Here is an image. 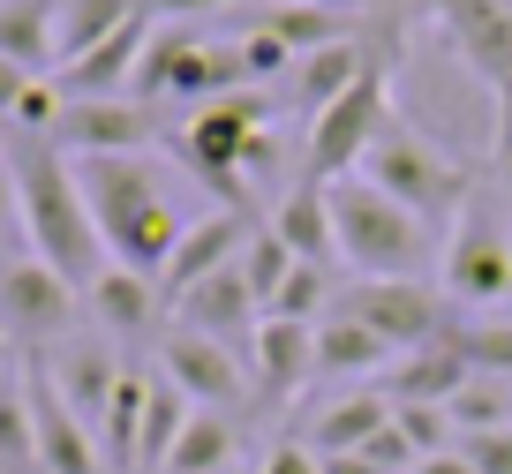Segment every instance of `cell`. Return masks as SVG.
<instances>
[{
  "label": "cell",
  "instance_id": "1",
  "mask_svg": "<svg viewBox=\"0 0 512 474\" xmlns=\"http://www.w3.org/2000/svg\"><path fill=\"white\" fill-rule=\"evenodd\" d=\"M8 166H16V189H23V249L46 271H61L76 294H91V279L113 256L98 241V219L83 204V181L68 166V151L53 136H16L8 143Z\"/></svg>",
  "mask_w": 512,
  "mask_h": 474
},
{
  "label": "cell",
  "instance_id": "2",
  "mask_svg": "<svg viewBox=\"0 0 512 474\" xmlns=\"http://www.w3.org/2000/svg\"><path fill=\"white\" fill-rule=\"evenodd\" d=\"M68 166H76V181H83V204H91V219H98L106 256L128 264V271H144V279H159L174 241L189 234L166 166L159 158H68Z\"/></svg>",
  "mask_w": 512,
  "mask_h": 474
},
{
  "label": "cell",
  "instance_id": "3",
  "mask_svg": "<svg viewBox=\"0 0 512 474\" xmlns=\"http://www.w3.org/2000/svg\"><path fill=\"white\" fill-rule=\"evenodd\" d=\"M354 174L369 181V189H384L400 211H415L422 226H445V219H460V204L475 196V166H467L452 143H437L422 121H407L400 106L384 113V128H377V143L362 151V166Z\"/></svg>",
  "mask_w": 512,
  "mask_h": 474
},
{
  "label": "cell",
  "instance_id": "4",
  "mask_svg": "<svg viewBox=\"0 0 512 474\" xmlns=\"http://www.w3.org/2000/svg\"><path fill=\"white\" fill-rule=\"evenodd\" d=\"M324 204H332V241L339 264L354 279H422L430 271V226L415 211H400L384 189H369L362 174L324 181Z\"/></svg>",
  "mask_w": 512,
  "mask_h": 474
},
{
  "label": "cell",
  "instance_id": "5",
  "mask_svg": "<svg viewBox=\"0 0 512 474\" xmlns=\"http://www.w3.org/2000/svg\"><path fill=\"white\" fill-rule=\"evenodd\" d=\"M437 279H445L437 294H445L452 309H475V316H490V309L512 301V219H505V196L497 189L475 181V196L460 204V219H452V234H445Z\"/></svg>",
  "mask_w": 512,
  "mask_h": 474
},
{
  "label": "cell",
  "instance_id": "6",
  "mask_svg": "<svg viewBox=\"0 0 512 474\" xmlns=\"http://www.w3.org/2000/svg\"><path fill=\"white\" fill-rule=\"evenodd\" d=\"M249 128H272V98L264 91H234L219 106H196L181 128H166V151L181 158L189 181H204V196L219 211H249V174H241Z\"/></svg>",
  "mask_w": 512,
  "mask_h": 474
},
{
  "label": "cell",
  "instance_id": "7",
  "mask_svg": "<svg viewBox=\"0 0 512 474\" xmlns=\"http://www.w3.org/2000/svg\"><path fill=\"white\" fill-rule=\"evenodd\" d=\"M384 113H392V68L369 61L347 91L332 98L324 113H309V151H302V174L309 181H347L362 166V151L377 143Z\"/></svg>",
  "mask_w": 512,
  "mask_h": 474
},
{
  "label": "cell",
  "instance_id": "8",
  "mask_svg": "<svg viewBox=\"0 0 512 474\" xmlns=\"http://www.w3.org/2000/svg\"><path fill=\"white\" fill-rule=\"evenodd\" d=\"M332 309L354 316V324H369L392 354L437 347V339H445V324H452V301L437 294L430 279H354V286H339Z\"/></svg>",
  "mask_w": 512,
  "mask_h": 474
},
{
  "label": "cell",
  "instance_id": "9",
  "mask_svg": "<svg viewBox=\"0 0 512 474\" xmlns=\"http://www.w3.org/2000/svg\"><path fill=\"white\" fill-rule=\"evenodd\" d=\"M159 377L189 399L196 414H249V354L226 347V339H204V332H181L166 324L159 339Z\"/></svg>",
  "mask_w": 512,
  "mask_h": 474
},
{
  "label": "cell",
  "instance_id": "10",
  "mask_svg": "<svg viewBox=\"0 0 512 474\" xmlns=\"http://www.w3.org/2000/svg\"><path fill=\"white\" fill-rule=\"evenodd\" d=\"M76 316H83V294L61 271H46L38 256H0V332H8V347L38 354L76 332Z\"/></svg>",
  "mask_w": 512,
  "mask_h": 474
},
{
  "label": "cell",
  "instance_id": "11",
  "mask_svg": "<svg viewBox=\"0 0 512 474\" xmlns=\"http://www.w3.org/2000/svg\"><path fill=\"white\" fill-rule=\"evenodd\" d=\"M53 143L68 158H144L151 143H166V128L144 98H68Z\"/></svg>",
  "mask_w": 512,
  "mask_h": 474
},
{
  "label": "cell",
  "instance_id": "12",
  "mask_svg": "<svg viewBox=\"0 0 512 474\" xmlns=\"http://www.w3.org/2000/svg\"><path fill=\"white\" fill-rule=\"evenodd\" d=\"M317 377V324H287V316H264L249 332V414H287L294 392Z\"/></svg>",
  "mask_w": 512,
  "mask_h": 474
},
{
  "label": "cell",
  "instance_id": "13",
  "mask_svg": "<svg viewBox=\"0 0 512 474\" xmlns=\"http://www.w3.org/2000/svg\"><path fill=\"white\" fill-rule=\"evenodd\" d=\"M249 234H256V226H249V211H219V204H211L204 219H189V234L174 241V256H166V271H159V301H166V316H174L181 301H189L196 286L211 279V271H226V264H234Z\"/></svg>",
  "mask_w": 512,
  "mask_h": 474
},
{
  "label": "cell",
  "instance_id": "14",
  "mask_svg": "<svg viewBox=\"0 0 512 474\" xmlns=\"http://www.w3.org/2000/svg\"><path fill=\"white\" fill-rule=\"evenodd\" d=\"M437 23H445L452 53L467 61V76L505 98L512 91V8H497V0H437Z\"/></svg>",
  "mask_w": 512,
  "mask_h": 474
},
{
  "label": "cell",
  "instance_id": "15",
  "mask_svg": "<svg viewBox=\"0 0 512 474\" xmlns=\"http://www.w3.org/2000/svg\"><path fill=\"white\" fill-rule=\"evenodd\" d=\"M46 384L68 399V414H76L83 429L98 437V422H106V407H113V392H121V377H128V362L106 347V339H68L61 354H46Z\"/></svg>",
  "mask_w": 512,
  "mask_h": 474
},
{
  "label": "cell",
  "instance_id": "16",
  "mask_svg": "<svg viewBox=\"0 0 512 474\" xmlns=\"http://www.w3.org/2000/svg\"><path fill=\"white\" fill-rule=\"evenodd\" d=\"M23 399H31V429H38V467H46V474H106L98 437L68 414V399L46 384L38 362H23Z\"/></svg>",
  "mask_w": 512,
  "mask_h": 474
},
{
  "label": "cell",
  "instance_id": "17",
  "mask_svg": "<svg viewBox=\"0 0 512 474\" xmlns=\"http://www.w3.org/2000/svg\"><path fill=\"white\" fill-rule=\"evenodd\" d=\"M166 324L204 332V339H226V347H249V332L264 324V309H256V286H249V271H241V256H234L226 271H211V279L196 286V294L181 301Z\"/></svg>",
  "mask_w": 512,
  "mask_h": 474
},
{
  "label": "cell",
  "instance_id": "18",
  "mask_svg": "<svg viewBox=\"0 0 512 474\" xmlns=\"http://www.w3.org/2000/svg\"><path fill=\"white\" fill-rule=\"evenodd\" d=\"M83 309L98 316V332L106 339H151L166 324V301H159V279H144V271L128 264H106L91 279V294H83Z\"/></svg>",
  "mask_w": 512,
  "mask_h": 474
},
{
  "label": "cell",
  "instance_id": "19",
  "mask_svg": "<svg viewBox=\"0 0 512 474\" xmlns=\"http://www.w3.org/2000/svg\"><path fill=\"white\" fill-rule=\"evenodd\" d=\"M392 422V399H384V384L377 392H347V399H324V407H309L302 414V444L317 459H332V452H362L377 429Z\"/></svg>",
  "mask_w": 512,
  "mask_h": 474
},
{
  "label": "cell",
  "instance_id": "20",
  "mask_svg": "<svg viewBox=\"0 0 512 474\" xmlns=\"http://www.w3.org/2000/svg\"><path fill=\"white\" fill-rule=\"evenodd\" d=\"M0 61L23 76H53L61 61V0H0Z\"/></svg>",
  "mask_w": 512,
  "mask_h": 474
},
{
  "label": "cell",
  "instance_id": "21",
  "mask_svg": "<svg viewBox=\"0 0 512 474\" xmlns=\"http://www.w3.org/2000/svg\"><path fill=\"white\" fill-rule=\"evenodd\" d=\"M475 377V369L460 362V347L452 339H437V347H415V354H392V369H384V399L400 407V399H422V407H452V392Z\"/></svg>",
  "mask_w": 512,
  "mask_h": 474
},
{
  "label": "cell",
  "instance_id": "22",
  "mask_svg": "<svg viewBox=\"0 0 512 474\" xmlns=\"http://www.w3.org/2000/svg\"><path fill=\"white\" fill-rule=\"evenodd\" d=\"M272 234L287 241L294 264H339V241H332V204H324V181H294L272 211Z\"/></svg>",
  "mask_w": 512,
  "mask_h": 474
},
{
  "label": "cell",
  "instance_id": "23",
  "mask_svg": "<svg viewBox=\"0 0 512 474\" xmlns=\"http://www.w3.org/2000/svg\"><path fill=\"white\" fill-rule=\"evenodd\" d=\"M362 68H369V46H362V38H339V46H324V53H302V61L287 68V106L324 113L354 76H362Z\"/></svg>",
  "mask_w": 512,
  "mask_h": 474
},
{
  "label": "cell",
  "instance_id": "24",
  "mask_svg": "<svg viewBox=\"0 0 512 474\" xmlns=\"http://www.w3.org/2000/svg\"><path fill=\"white\" fill-rule=\"evenodd\" d=\"M384 369H392V347L369 324H354L339 309L317 324V377H384Z\"/></svg>",
  "mask_w": 512,
  "mask_h": 474
},
{
  "label": "cell",
  "instance_id": "25",
  "mask_svg": "<svg viewBox=\"0 0 512 474\" xmlns=\"http://www.w3.org/2000/svg\"><path fill=\"white\" fill-rule=\"evenodd\" d=\"M256 31L279 38V46L302 61V53H324L339 38H354V16H332V8H302V0H264L256 8Z\"/></svg>",
  "mask_w": 512,
  "mask_h": 474
},
{
  "label": "cell",
  "instance_id": "26",
  "mask_svg": "<svg viewBox=\"0 0 512 474\" xmlns=\"http://www.w3.org/2000/svg\"><path fill=\"white\" fill-rule=\"evenodd\" d=\"M241 452V422L234 414H189V429H181V444L166 452L159 474H226Z\"/></svg>",
  "mask_w": 512,
  "mask_h": 474
},
{
  "label": "cell",
  "instance_id": "27",
  "mask_svg": "<svg viewBox=\"0 0 512 474\" xmlns=\"http://www.w3.org/2000/svg\"><path fill=\"white\" fill-rule=\"evenodd\" d=\"M144 399H151V369H128V377H121V392H113V407H106V422H98V452H106V474H136Z\"/></svg>",
  "mask_w": 512,
  "mask_h": 474
},
{
  "label": "cell",
  "instance_id": "28",
  "mask_svg": "<svg viewBox=\"0 0 512 474\" xmlns=\"http://www.w3.org/2000/svg\"><path fill=\"white\" fill-rule=\"evenodd\" d=\"M136 8H144V0H61V61H53V76H61L68 61H83L91 46H106Z\"/></svg>",
  "mask_w": 512,
  "mask_h": 474
},
{
  "label": "cell",
  "instance_id": "29",
  "mask_svg": "<svg viewBox=\"0 0 512 474\" xmlns=\"http://www.w3.org/2000/svg\"><path fill=\"white\" fill-rule=\"evenodd\" d=\"M189 399L174 392V384L151 369V399H144V437H136V474H159L166 467V452L181 444V429H189Z\"/></svg>",
  "mask_w": 512,
  "mask_h": 474
},
{
  "label": "cell",
  "instance_id": "30",
  "mask_svg": "<svg viewBox=\"0 0 512 474\" xmlns=\"http://www.w3.org/2000/svg\"><path fill=\"white\" fill-rule=\"evenodd\" d=\"M0 474H46V467H38L31 399H23V369H8V377H0Z\"/></svg>",
  "mask_w": 512,
  "mask_h": 474
},
{
  "label": "cell",
  "instance_id": "31",
  "mask_svg": "<svg viewBox=\"0 0 512 474\" xmlns=\"http://www.w3.org/2000/svg\"><path fill=\"white\" fill-rule=\"evenodd\" d=\"M445 339L460 347V362L475 369V377H512V316H452Z\"/></svg>",
  "mask_w": 512,
  "mask_h": 474
},
{
  "label": "cell",
  "instance_id": "32",
  "mask_svg": "<svg viewBox=\"0 0 512 474\" xmlns=\"http://www.w3.org/2000/svg\"><path fill=\"white\" fill-rule=\"evenodd\" d=\"M452 437H482V429H512V377H467L452 392Z\"/></svg>",
  "mask_w": 512,
  "mask_h": 474
},
{
  "label": "cell",
  "instance_id": "33",
  "mask_svg": "<svg viewBox=\"0 0 512 474\" xmlns=\"http://www.w3.org/2000/svg\"><path fill=\"white\" fill-rule=\"evenodd\" d=\"M241 271H249V286H256V309H272L287 271H294V256H287V241H279L272 226H256V234L241 241Z\"/></svg>",
  "mask_w": 512,
  "mask_h": 474
},
{
  "label": "cell",
  "instance_id": "34",
  "mask_svg": "<svg viewBox=\"0 0 512 474\" xmlns=\"http://www.w3.org/2000/svg\"><path fill=\"white\" fill-rule=\"evenodd\" d=\"M392 429H400L407 444H415V459H437V452H452V414L445 407H422V399H400V407H392Z\"/></svg>",
  "mask_w": 512,
  "mask_h": 474
},
{
  "label": "cell",
  "instance_id": "35",
  "mask_svg": "<svg viewBox=\"0 0 512 474\" xmlns=\"http://www.w3.org/2000/svg\"><path fill=\"white\" fill-rule=\"evenodd\" d=\"M234 46H241V68H249V83H287L294 53L279 46V38H264V31H256V23H249V31L234 38Z\"/></svg>",
  "mask_w": 512,
  "mask_h": 474
},
{
  "label": "cell",
  "instance_id": "36",
  "mask_svg": "<svg viewBox=\"0 0 512 474\" xmlns=\"http://www.w3.org/2000/svg\"><path fill=\"white\" fill-rule=\"evenodd\" d=\"M0 256H31V249H23V189H16L8 151H0Z\"/></svg>",
  "mask_w": 512,
  "mask_h": 474
},
{
  "label": "cell",
  "instance_id": "37",
  "mask_svg": "<svg viewBox=\"0 0 512 474\" xmlns=\"http://www.w3.org/2000/svg\"><path fill=\"white\" fill-rule=\"evenodd\" d=\"M460 459L475 474H512V429H482V437H460Z\"/></svg>",
  "mask_w": 512,
  "mask_h": 474
},
{
  "label": "cell",
  "instance_id": "38",
  "mask_svg": "<svg viewBox=\"0 0 512 474\" xmlns=\"http://www.w3.org/2000/svg\"><path fill=\"white\" fill-rule=\"evenodd\" d=\"M256 474H324V467H317V452H309L302 437H287V444L264 452V467H256Z\"/></svg>",
  "mask_w": 512,
  "mask_h": 474
},
{
  "label": "cell",
  "instance_id": "39",
  "mask_svg": "<svg viewBox=\"0 0 512 474\" xmlns=\"http://www.w3.org/2000/svg\"><path fill=\"white\" fill-rule=\"evenodd\" d=\"M219 8H234V0H144L151 23H196V16H219Z\"/></svg>",
  "mask_w": 512,
  "mask_h": 474
},
{
  "label": "cell",
  "instance_id": "40",
  "mask_svg": "<svg viewBox=\"0 0 512 474\" xmlns=\"http://www.w3.org/2000/svg\"><path fill=\"white\" fill-rule=\"evenodd\" d=\"M31 83H38V76H23L16 61H0V121H8V128H16V106H23V91H31Z\"/></svg>",
  "mask_w": 512,
  "mask_h": 474
},
{
  "label": "cell",
  "instance_id": "41",
  "mask_svg": "<svg viewBox=\"0 0 512 474\" xmlns=\"http://www.w3.org/2000/svg\"><path fill=\"white\" fill-rule=\"evenodd\" d=\"M324 474H392V467H377L369 452H332V459H317Z\"/></svg>",
  "mask_w": 512,
  "mask_h": 474
},
{
  "label": "cell",
  "instance_id": "42",
  "mask_svg": "<svg viewBox=\"0 0 512 474\" xmlns=\"http://www.w3.org/2000/svg\"><path fill=\"white\" fill-rule=\"evenodd\" d=\"M415 474H475V467H467L460 444H452V452H437V459H415Z\"/></svg>",
  "mask_w": 512,
  "mask_h": 474
},
{
  "label": "cell",
  "instance_id": "43",
  "mask_svg": "<svg viewBox=\"0 0 512 474\" xmlns=\"http://www.w3.org/2000/svg\"><path fill=\"white\" fill-rule=\"evenodd\" d=\"M497 196H505V211H512V143H497Z\"/></svg>",
  "mask_w": 512,
  "mask_h": 474
},
{
  "label": "cell",
  "instance_id": "44",
  "mask_svg": "<svg viewBox=\"0 0 512 474\" xmlns=\"http://www.w3.org/2000/svg\"><path fill=\"white\" fill-rule=\"evenodd\" d=\"M302 8H332V16H362L369 0H302Z\"/></svg>",
  "mask_w": 512,
  "mask_h": 474
},
{
  "label": "cell",
  "instance_id": "45",
  "mask_svg": "<svg viewBox=\"0 0 512 474\" xmlns=\"http://www.w3.org/2000/svg\"><path fill=\"white\" fill-rule=\"evenodd\" d=\"M8 143H16V128H8V121H0V151H8Z\"/></svg>",
  "mask_w": 512,
  "mask_h": 474
},
{
  "label": "cell",
  "instance_id": "46",
  "mask_svg": "<svg viewBox=\"0 0 512 474\" xmlns=\"http://www.w3.org/2000/svg\"><path fill=\"white\" fill-rule=\"evenodd\" d=\"M497 8H512V0H497Z\"/></svg>",
  "mask_w": 512,
  "mask_h": 474
}]
</instances>
